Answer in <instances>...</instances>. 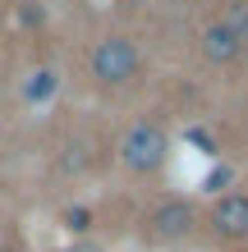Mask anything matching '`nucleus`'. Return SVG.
<instances>
[{
    "mask_svg": "<svg viewBox=\"0 0 248 252\" xmlns=\"http://www.w3.org/2000/svg\"><path fill=\"white\" fill-rule=\"evenodd\" d=\"M166 152H170V138H166V128L156 124V120H138L120 138V165L134 170V174L161 170L166 165Z\"/></svg>",
    "mask_w": 248,
    "mask_h": 252,
    "instance_id": "nucleus-1",
    "label": "nucleus"
},
{
    "mask_svg": "<svg viewBox=\"0 0 248 252\" xmlns=\"http://www.w3.org/2000/svg\"><path fill=\"white\" fill-rule=\"evenodd\" d=\"M92 78L97 83H106V87H120L129 83L138 73V51H134V41L129 37H101L97 46H92Z\"/></svg>",
    "mask_w": 248,
    "mask_h": 252,
    "instance_id": "nucleus-2",
    "label": "nucleus"
},
{
    "mask_svg": "<svg viewBox=\"0 0 248 252\" xmlns=\"http://www.w3.org/2000/svg\"><path fill=\"white\" fill-rule=\"evenodd\" d=\"M193 206L188 202H161L156 211L147 216V229H152V239H161V243H175V239H188L193 234Z\"/></svg>",
    "mask_w": 248,
    "mask_h": 252,
    "instance_id": "nucleus-3",
    "label": "nucleus"
},
{
    "mask_svg": "<svg viewBox=\"0 0 248 252\" xmlns=\"http://www.w3.org/2000/svg\"><path fill=\"white\" fill-rule=\"evenodd\" d=\"M212 229L221 239H248V197L244 192H225L221 202L212 206Z\"/></svg>",
    "mask_w": 248,
    "mask_h": 252,
    "instance_id": "nucleus-4",
    "label": "nucleus"
},
{
    "mask_svg": "<svg viewBox=\"0 0 248 252\" xmlns=\"http://www.w3.org/2000/svg\"><path fill=\"white\" fill-rule=\"evenodd\" d=\"M202 55H207L212 64H235L239 55H244V41L230 32L221 19H216V23H207V28H202Z\"/></svg>",
    "mask_w": 248,
    "mask_h": 252,
    "instance_id": "nucleus-5",
    "label": "nucleus"
},
{
    "mask_svg": "<svg viewBox=\"0 0 248 252\" xmlns=\"http://www.w3.org/2000/svg\"><path fill=\"white\" fill-rule=\"evenodd\" d=\"M55 87H60V78H55L51 69H37V73H28L23 96H28V101H51V96H55Z\"/></svg>",
    "mask_w": 248,
    "mask_h": 252,
    "instance_id": "nucleus-6",
    "label": "nucleus"
},
{
    "mask_svg": "<svg viewBox=\"0 0 248 252\" xmlns=\"http://www.w3.org/2000/svg\"><path fill=\"white\" fill-rule=\"evenodd\" d=\"M221 23H225L239 41H244V46H248V0H235V5H230V14H225Z\"/></svg>",
    "mask_w": 248,
    "mask_h": 252,
    "instance_id": "nucleus-7",
    "label": "nucleus"
},
{
    "mask_svg": "<svg viewBox=\"0 0 248 252\" xmlns=\"http://www.w3.org/2000/svg\"><path fill=\"white\" fill-rule=\"evenodd\" d=\"M65 225L74 229V234H83V229H87V211H83V206H74V211H65Z\"/></svg>",
    "mask_w": 248,
    "mask_h": 252,
    "instance_id": "nucleus-8",
    "label": "nucleus"
},
{
    "mask_svg": "<svg viewBox=\"0 0 248 252\" xmlns=\"http://www.w3.org/2000/svg\"><path fill=\"white\" fill-rule=\"evenodd\" d=\"M225 179H230V170H212V179H207V188H221Z\"/></svg>",
    "mask_w": 248,
    "mask_h": 252,
    "instance_id": "nucleus-9",
    "label": "nucleus"
},
{
    "mask_svg": "<svg viewBox=\"0 0 248 252\" xmlns=\"http://www.w3.org/2000/svg\"><path fill=\"white\" fill-rule=\"evenodd\" d=\"M0 252H5V248H0Z\"/></svg>",
    "mask_w": 248,
    "mask_h": 252,
    "instance_id": "nucleus-10",
    "label": "nucleus"
}]
</instances>
